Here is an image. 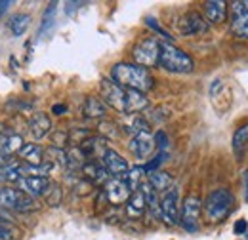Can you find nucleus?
Wrapping results in <instances>:
<instances>
[{
  "mask_svg": "<svg viewBox=\"0 0 248 240\" xmlns=\"http://www.w3.org/2000/svg\"><path fill=\"white\" fill-rule=\"evenodd\" d=\"M56 14H58V2H50L42 19H40V25H38V30H36V36L38 38H44L46 34H50V30L54 29L56 25Z\"/></svg>",
  "mask_w": 248,
  "mask_h": 240,
  "instance_id": "nucleus-21",
  "label": "nucleus"
},
{
  "mask_svg": "<svg viewBox=\"0 0 248 240\" xmlns=\"http://www.w3.org/2000/svg\"><path fill=\"white\" fill-rule=\"evenodd\" d=\"M62 196H63L62 187H60L58 183H50V187H48L46 193H44V198H46L48 206H60Z\"/></svg>",
  "mask_w": 248,
  "mask_h": 240,
  "instance_id": "nucleus-29",
  "label": "nucleus"
},
{
  "mask_svg": "<svg viewBox=\"0 0 248 240\" xmlns=\"http://www.w3.org/2000/svg\"><path fill=\"white\" fill-rule=\"evenodd\" d=\"M208 29L206 19L199 12H187L186 15L180 19V32L182 34H202Z\"/></svg>",
  "mask_w": 248,
  "mask_h": 240,
  "instance_id": "nucleus-12",
  "label": "nucleus"
},
{
  "mask_svg": "<svg viewBox=\"0 0 248 240\" xmlns=\"http://www.w3.org/2000/svg\"><path fill=\"white\" fill-rule=\"evenodd\" d=\"M29 130L34 139H44L52 132V120L46 113H36L29 122Z\"/></svg>",
  "mask_w": 248,
  "mask_h": 240,
  "instance_id": "nucleus-17",
  "label": "nucleus"
},
{
  "mask_svg": "<svg viewBox=\"0 0 248 240\" xmlns=\"http://www.w3.org/2000/svg\"><path fill=\"white\" fill-rule=\"evenodd\" d=\"M82 174H84L86 181L92 183V185H105V183L109 181L107 170H105L101 164L93 162V160H88V162L82 166Z\"/></svg>",
  "mask_w": 248,
  "mask_h": 240,
  "instance_id": "nucleus-16",
  "label": "nucleus"
},
{
  "mask_svg": "<svg viewBox=\"0 0 248 240\" xmlns=\"http://www.w3.org/2000/svg\"><path fill=\"white\" fill-rule=\"evenodd\" d=\"M12 6V0H0V17L8 12V8Z\"/></svg>",
  "mask_w": 248,
  "mask_h": 240,
  "instance_id": "nucleus-37",
  "label": "nucleus"
},
{
  "mask_svg": "<svg viewBox=\"0 0 248 240\" xmlns=\"http://www.w3.org/2000/svg\"><path fill=\"white\" fill-rule=\"evenodd\" d=\"M21 147H23V135H21V134L12 132V130L0 132V152H2L4 156L17 152Z\"/></svg>",
  "mask_w": 248,
  "mask_h": 240,
  "instance_id": "nucleus-15",
  "label": "nucleus"
},
{
  "mask_svg": "<svg viewBox=\"0 0 248 240\" xmlns=\"http://www.w3.org/2000/svg\"><path fill=\"white\" fill-rule=\"evenodd\" d=\"M113 82L119 84L124 90H134L140 93H145L153 88L155 78L149 73V69H143L136 63H117L111 69Z\"/></svg>",
  "mask_w": 248,
  "mask_h": 240,
  "instance_id": "nucleus-1",
  "label": "nucleus"
},
{
  "mask_svg": "<svg viewBox=\"0 0 248 240\" xmlns=\"http://www.w3.org/2000/svg\"><path fill=\"white\" fill-rule=\"evenodd\" d=\"M86 119H103L107 113V105L99 99V97H88L84 101V109H82Z\"/></svg>",
  "mask_w": 248,
  "mask_h": 240,
  "instance_id": "nucleus-23",
  "label": "nucleus"
},
{
  "mask_svg": "<svg viewBox=\"0 0 248 240\" xmlns=\"http://www.w3.org/2000/svg\"><path fill=\"white\" fill-rule=\"evenodd\" d=\"M4 183H6V181H4V174H2V172H0V187H2V185H4Z\"/></svg>",
  "mask_w": 248,
  "mask_h": 240,
  "instance_id": "nucleus-41",
  "label": "nucleus"
},
{
  "mask_svg": "<svg viewBox=\"0 0 248 240\" xmlns=\"http://www.w3.org/2000/svg\"><path fill=\"white\" fill-rule=\"evenodd\" d=\"M160 215L168 225L180 223V191L178 187H170L160 200Z\"/></svg>",
  "mask_w": 248,
  "mask_h": 240,
  "instance_id": "nucleus-7",
  "label": "nucleus"
},
{
  "mask_svg": "<svg viewBox=\"0 0 248 240\" xmlns=\"http://www.w3.org/2000/svg\"><path fill=\"white\" fill-rule=\"evenodd\" d=\"M158 65L168 71V73H178V75H187L195 69V63L191 56L174 46L172 42H160V52H158Z\"/></svg>",
  "mask_w": 248,
  "mask_h": 240,
  "instance_id": "nucleus-2",
  "label": "nucleus"
},
{
  "mask_svg": "<svg viewBox=\"0 0 248 240\" xmlns=\"http://www.w3.org/2000/svg\"><path fill=\"white\" fill-rule=\"evenodd\" d=\"M132 191L128 189V185L124 183L123 180H109L105 183V189H103V196L105 200L111 204V206H119V204H124L128 198H130Z\"/></svg>",
  "mask_w": 248,
  "mask_h": 240,
  "instance_id": "nucleus-11",
  "label": "nucleus"
},
{
  "mask_svg": "<svg viewBox=\"0 0 248 240\" xmlns=\"http://www.w3.org/2000/svg\"><path fill=\"white\" fill-rule=\"evenodd\" d=\"M231 30L237 38H248V0L231 4Z\"/></svg>",
  "mask_w": 248,
  "mask_h": 240,
  "instance_id": "nucleus-8",
  "label": "nucleus"
},
{
  "mask_svg": "<svg viewBox=\"0 0 248 240\" xmlns=\"http://www.w3.org/2000/svg\"><path fill=\"white\" fill-rule=\"evenodd\" d=\"M243 183H245V198H247L248 202V168L245 170V174H243Z\"/></svg>",
  "mask_w": 248,
  "mask_h": 240,
  "instance_id": "nucleus-39",
  "label": "nucleus"
},
{
  "mask_svg": "<svg viewBox=\"0 0 248 240\" xmlns=\"http://www.w3.org/2000/svg\"><path fill=\"white\" fill-rule=\"evenodd\" d=\"M101 101L109 107H113L115 111L124 113V101H126V90L121 88L119 84H115L113 80L103 78L101 80Z\"/></svg>",
  "mask_w": 248,
  "mask_h": 240,
  "instance_id": "nucleus-9",
  "label": "nucleus"
},
{
  "mask_svg": "<svg viewBox=\"0 0 248 240\" xmlns=\"http://www.w3.org/2000/svg\"><path fill=\"white\" fill-rule=\"evenodd\" d=\"M19 237V231L12 223H0V240H16Z\"/></svg>",
  "mask_w": 248,
  "mask_h": 240,
  "instance_id": "nucleus-31",
  "label": "nucleus"
},
{
  "mask_svg": "<svg viewBox=\"0 0 248 240\" xmlns=\"http://www.w3.org/2000/svg\"><path fill=\"white\" fill-rule=\"evenodd\" d=\"M17 152L31 166H38V164L44 162V149L40 145H36V143H23V147L17 150Z\"/></svg>",
  "mask_w": 248,
  "mask_h": 240,
  "instance_id": "nucleus-22",
  "label": "nucleus"
},
{
  "mask_svg": "<svg viewBox=\"0 0 248 240\" xmlns=\"http://www.w3.org/2000/svg\"><path fill=\"white\" fill-rule=\"evenodd\" d=\"M14 215H12V211L4 210V208H0V223H12L14 225Z\"/></svg>",
  "mask_w": 248,
  "mask_h": 240,
  "instance_id": "nucleus-35",
  "label": "nucleus"
},
{
  "mask_svg": "<svg viewBox=\"0 0 248 240\" xmlns=\"http://www.w3.org/2000/svg\"><path fill=\"white\" fill-rule=\"evenodd\" d=\"M158 52H160V42L156 38H145L134 46L132 58L136 61V65L149 69L158 65Z\"/></svg>",
  "mask_w": 248,
  "mask_h": 240,
  "instance_id": "nucleus-5",
  "label": "nucleus"
},
{
  "mask_svg": "<svg viewBox=\"0 0 248 240\" xmlns=\"http://www.w3.org/2000/svg\"><path fill=\"white\" fill-rule=\"evenodd\" d=\"M147 211V204H145V198H143V193L138 189L130 195V198L126 200V213L128 217L132 219H140L143 213Z\"/></svg>",
  "mask_w": 248,
  "mask_h": 240,
  "instance_id": "nucleus-19",
  "label": "nucleus"
},
{
  "mask_svg": "<svg viewBox=\"0 0 248 240\" xmlns=\"http://www.w3.org/2000/svg\"><path fill=\"white\" fill-rule=\"evenodd\" d=\"M143 174H145V170H143V166H134V168H130L128 170V174L124 176V183L128 185V189L134 193V191H138L140 189V185H141V178H143Z\"/></svg>",
  "mask_w": 248,
  "mask_h": 240,
  "instance_id": "nucleus-28",
  "label": "nucleus"
},
{
  "mask_svg": "<svg viewBox=\"0 0 248 240\" xmlns=\"http://www.w3.org/2000/svg\"><path fill=\"white\" fill-rule=\"evenodd\" d=\"M247 229H248L247 219H239V221L235 223V227H233V231H235V235H243V233H247Z\"/></svg>",
  "mask_w": 248,
  "mask_h": 240,
  "instance_id": "nucleus-34",
  "label": "nucleus"
},
{
  "mask_svg": "<svg viewBox=\"0 0 248 240\" xmlns=\"http://www.w3.org/2000/svg\"><path fill=\"white\" fill-rule=\"evenodd\" d=\"M145 21H147V25H149V27H153V29H155L156 32H160V34H162V36H164V38H166V40H172V36H170V34H168V32H166V30L162 29V27H160V25H156V21H155V19H153V17H147V19H145Z\"/></svg>",
  "mask_w": 248,
  "mask_h": 240,
  "instance_id": "nucleus-33",
  "label": "nucleus"
},
{
  "mask_svg": "<svg viewBox=\"0 0 248 240\" xmlns=\"http://www.w3.org/2000/svg\"><path fill=\"white\" fill-rule=\"evenodd\" d=\"M204 15L208 23H223L225 15H227V8L225 2L221 0H210L204 4Z\"/></svg>",
  "mask_w": 248,
  "mask_h": 240,
  "instance_id": "nucleus-20",
  "label": "nucleus"
},
{
  "mask_svg": "<svg viewBox=\"0 0 248 240\" xmlns=\"http://www.w3.org/2000/svg\"><path fill=\"white\" fill-rule=\"evenodd\" d=\"M233 206H235L233 193L229 189H216L206 196L202 210L210 223H219L233 211Z\"/></svg>",
  "mask_w": 248,
  "mask_h": 240,
  "instance_id": "nucleus-3",
  "label": "nucleus"
},
{
  "mask_svg": "<svg viewBox=\"0 0 248 240\" xmlns=\"http://www.w3.org/2000/svg\"><path fill=\"white\" fill-rule=\"evenodd\" d=\"M149 101L145 97V93L134 90H126V101H124V115H136L141 113L143 109H147Z\"/></svg>",
  "mask_w": 248,
  "mask_h": 240,
  "instance_id": "nucleus-18",
  "label": "nucleus"
},
{
  "mask_svg": "<svg viewBox=\"0 0 248 240\" xmlns=\"http://www.w3.org/2000/svg\"><path fill=\"white\" fill-rule=\"evenodd\" d=\"M130 150L138 156V158H147L153 149H155V141H153V135H151V132H140V134H136L134 137H132V141H130Z\"/></svg>",
  "mask_w": 248,
  "mask_h": 240,
  "instance_id": "nucleus-13",
  "label": "nucleus"
},
{
  "mask_svg": "<svg viewBox=\"0 0 248 240\" xmlns=\"http://www.w3.org/2000/svg\"><path fill=\"white\" fill-rule=\"evenodd\" d=\"M17 183H19L21 191H23L25 195L32 196V198L44 196L46 189L50 187V180H48V178H21Z\"/></svg>",
  "mask_w": 248,
  "mask_h": 240,
  "instance_id": "nucleus-14",
  "label": "nucleus"
},
{
  "mask_svg": "<svg viewBox=\"0 0 248 240\" xmlns=\"http://www.w3.org/2000/svg\"><path fill=\"white\" fill-rule=\"evenodd\" d=\"M52 113L54 115H63V113H67V107L65 105H54L52 107Z\"/></svg>",
  "mask_w": 248,
  "mask_h": 240,
  "instance_id": "nucleus-38",
  "label": "nucleus"
},
{
  "mask_svg": "<svg viewBox=\"0 0 248 240\" xmlns=\"http://www.w3.org/2000/svg\"><path fill=\"white\" fill-rule=\"evenodd\" d=\"M101 160H103V168L107 170V174L113 176L115 180H124V176H126L128 170H130V166H128V162L124 160V156H121L117 150H113V149L105 150V154L101 156Z\"/></svg>",
  "mask_w": 248,
  "mask_h": 240,
  "instance_id": "nucleus-10",
  "label": "nucleus"
},
{
  "mask_svg": "<svg viewBox=\"0 0 248 240\" xmlns=\"http://www.w3.org/2000/svg\"><path fill=\"white\" fill-rule=\"evenodd\" d=\"M0 208L8 211H32L36 210V200L14 187H0Z\"/></svg>",
  "mask_w": 248,
  "mask_h": 240,
  "instance_id": "nucleus-4",
  "label": "nucleus"
},
{
  "mask_svg": "<svg viewBox=\"0 0 248 240\" xmlns=\"http://www.w3.org/2000/svg\"><path fill=\"white\" fill-rule=\"evenodd\" d=\"M153 141H155V147H158L160 150H164L168 147V137H166L164 132H156L155 135H153Z\"/></svg>",
  "mask_w": 248,
  "mask_h": 240,
  "instance_id": "nucleus-32",
  "label": "nucleus"
},
{
  "mask_svg": "<svg viewBox=\"0 0 248 240\" xmlns=\"http://www.w3.org/2000/svg\"><path fill=\"white\" fill-rule=\"evenodd\" d=\"M29 23H31V15L29 14H16V15L10 17L8 27H10L14 36H23L29 29Z\"/></svg>",
  "mask_w": 248,
  "mask_h": 240,
  "instance_id": "nucleus-24",
  "label": "nucleus"
},
{
  "mask_svg": "<svg viewBox=\"0 0 248 240\" xmlns=\"http://www.w3.org/2000/svg\"><path fill=\"white\" fill-rule=\"evenodd\" d=\"M247 145H248V122L243 124V126H239L237 132H235V135H233V150H235V154L241 156L245 152V149H247Z\"/></svg>",
  "mask_w": 248,
  "mask_h": 240,
  "instance_id": "nucleus-27",
  "label": "nucleus"
},
{
  "mask_svg": "<svg viewBox=\"0 0 248 240\" xmlns=\"http://www.w3.org/2000/svg\"><path fill=\"white\" fill-rule=\"evenodd\" d=\"M202 211V202L199 196L189 195L184 198V204L180 208V223L187 233H195L199 229V219Z\"/></svg>",
  "mask_w": 248,
  "mask_h": 240,
  "instance_id": "nucleus-6",
  "label": "nucleus"
},
{
  "mask_svg": "<svg viewBox=\"0 0 248 240\" xmlns=\"http://www.w3.org/2000/svg\"><path fill=\"white\" fill-rule=\"evenodd\" d=\"M6 162H8V156H4V154L0 152V170H2L4 166H6Z\"/></svg>",
  "mask_w": 248,
  "mask_h": 240,
  "instance_id": "nucleus-40",
  "label": "nucleus"
},
{
  "mask_svg": "<svg viewBox=\"0 0 248 240\" xmlns=\"http://www.w3.org/2000/svg\"><path fill=\"white\" fill-rule=\"evenodd\" d=\"M147 183L158 193V191H168L172 187L174 180H172V176L168 172H153V174H149V181Z\"/></svg>",
  "mask_w": 248,
  "mask_h": 240,
  "instance_id": "nucleus-26",
  "label": "nucleus"
},
{
  "mask_svg": "<svg viewBox=\"0 0 248 240\" xmlns=\"http://www.w3.org/2000/svg\"><path fill=\"white\" fill-rule=\"evenodd\" d=\"M166 158H168V154H166V150H160L158 154H156L153 160H149L145 166H143V170L147 172V174H153V172H158V168L166 162Z\"/></svg>",
  "mask_w": 248,
  "mask_h": 240,
  "instance_id": "nucleus-30",
  "label": "nucleus"
},
{
  "mask_svg": "<svg viewBox=\"0 0 248 240\" xmlns=\"http://www.w3.org/2000/svg\"><path fill=\"white\" fill-rule=\"evenodd\" d=\"M78 6H84V2H67L65 4V12L71 15V14H75L78 10Z\"/></svg>",
  "mask_w": 248,
  "mask_h": 240,
  "instance_id": "nucleus-36",
  "label": "nucleus"
},
{
  "mask_svg": "<svg viewBox=\"0 0 248 240\" xmlns=\"http://www.w3.org/2000/svg\"><path fill=\"white\" fill-rule=\"evenodd\" d=\"M78 147H80V150L84 152V156H86V158L95 156L97 152H101V156H103V154H105V150H107L105 141H103L101 137H88V139H84Z\"/></svg>",
  "mask_w": 248,
  "mask_h": 240,
  "instance_id": "nucleus-25",
  "label": "nucleus"
}]
</instances>
